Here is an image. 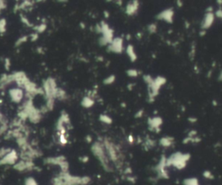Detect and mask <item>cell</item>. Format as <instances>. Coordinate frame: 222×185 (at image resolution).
<instances>
[{
  "label": "cell",
  "instance_id": "4",
  "mask_svg": "<svg viewBox=\"0 0 222 185\" xmlns=\"http://www.w3.org/2000/svg\"><path fill=\"white\" fill-rule=\"evenodd\" d=\"M214 21V13L213 12H207V14L205 15L204 20L202 22L201 28L204 29H208L209 27L213 24Z\"/></svg>",
  "mask_w": 222,
  "mask_h": 185
},
{
  "label": "cell",
  "instance_id": "3",
  "mask_svg": "<svg viewBox=\"0 0 222 185\" xmlns=\"http://www.w3.org/2000/svg\"><path fill=\"white\" fill-rule=\"evenodd\" d=\"M173 17H174V10L172 9H168L162 10L157 17L158 19L166 21L167 23H172L173 22Z\"/></svg>",
  "mask_w": 222,
  "mask_h": 185
},
{
  "label": "cell",
  "instance_id": "5",
  "mask_svg": "<svg viewBox=\"0 0 222 185\" xmlns=\"http://www.w3.org/2000/svg\"><path fill=\"white\" fill-rule=\"evenodd\" d=\"M139 3L137 1H134L132 3H129L126 7V13L129 16L134 15L138 10Z\"/></svg>",
  "mask_w": 222,
  "mask_h": 185
},
{
  "label": "cell",
  "instance_id": "10",
  "mask_svg": "<svg viewBox=\"0 0 222 185\" xmlns=\"http://www.w3.org/2000/svg\"><path fill=\"white\" fill-rule=\"evenodd\" d=\"M25 185H37L36 180L32 177H28L27 179L25 180Z\"/></svg>",
  "mask_w": 222,
  "mask_h": 185
},
{
  "label": "cell",
  "instance_id": "7",
  "mask_svg": "<svg viewBox=\"0 0 222 185\" xmlns=\"http://www.w3.org/2000/svg\"><path fill=\"white\" fill-rule=\"evenodd\" d=\"M11 97L14 101H19L22 98V92L19 89H14L11 92Z\"/></svg>",
  "mask_w": 222,
  "mask_h": 185
},
{
  "label": "cell",
  "instance_id": "8",
  "mask_svg": "<svg viewBox=\"0 0 222 185\" xmlns=\"http://www.w3.org/2000/svg\"><path fill=\"white\" fill-rule=\"evenodd\" d=\"M93 104H94V101H93L90 98H89V97H85V98L83 99V105L85 106V107H89V106H92Z\"/></svg>",
  "mask_w": 222,
  "mask_h": 185
},
{
  "label": "cell",
  "instance_id": "15",
  "mask_svg": "<svg viewBox=\"0 0 222 185\" xmlns=\"http://www.w3.org/2000/svg\"><path fill=\"white\" fill-rule=\"evenodd\" d=\"M220 79H221L222 80V72H221V75H220Z\"/></svg>",
  "mask_w": 222,
  "mask_h": 185
},
{
  "label": "cell",
  "instance_id": "2",
  "mask_svg": "<svg viewBox=\"0 0 222 185\" xmlns=\"http://www.w3.org/2000/svg\"><path fill=\"white\" fill-rule=\"evenodd\" d=\"M110 50L112 52L120 53L122 51V38H114L110 45Z\"/></svg>",
  "mask_w": 222,
  "mask_h": 185
},
{
  "label": "cell",
  "instance_id": "14",
  "mask_svg": "<svg viewBox=\"0 0 222 185\" xmlns=\"http://www.w3.org/2000/svg\"><path fill=\"white\" fill-rule=\"evenodd\" d=\"M148 29H149V30H150V31L154 32V31L155 30V29H156V28H155V25H150V26L148 27Z\"/></svg>",
  "mask_w": 222,
  "mask_h": 185
},
{
  "label": "cell",
  "instance_id": "9",
  "mask_svg": "<svg viewBox=\"0 0 222 185\" xmlns=\"http://www.w3.org/2000/svg\"><path fill=\"white\" fill-rule=\"evenodd\" d=\"M100 119H101L103 122L106 123V124H111V123H112V119H111L109 116H107V115H102V116L100 117Z\"/></svg>",
  "mask_w": 222,
  "mask_h": 185
},
{
  "label": "cell",
  "instance_id": "11",
  "mask_svg": "<svg viewBox=\"0 0 222 185\" xmlns=\"http://www.w3.org/2000/svg\"><path fill=\"white\" fill-rule=\"evenodd\" d=\"M127 74H128V75L130 76V77H136V76L138 75V72H137V70H136V69H129V70L127 72Z\"/></svg>",
  "mask_w": 222,
  "mask_h": 185
},
{
  "label": "cell",
  "instance_id": "12",
  "mask_svg": "<svg viewBox=\"0 0 222 185\" xmlns=\"http://www.w3.org/2000/svg\"><path fill=\"white\" fill-rule=\"evenodd\" d=\"M115 80V75H111L110 77H108L107 79L104 80V83L105 84H112Z\"/></svg>",
  "mask_w": 222,
  "mask_h": 185
},
{
  "label": "cell",
  "instance_id": "6",
  "mask_svg": "<svg viewBox=\"0 0 222 185\" xmlns=\"http://www.w3.org/2000/svg\"><path fill=\"white\" fill-rule=\"evenodd\" d=\"M127 54H128L129 57L130 58V60H131L132 61H135L136 60L137 56H136V52H135V50H134L133 46L130 45V46L128 47V49H127Z\"/></svg>",
  "mask_w": 222,
  "mask_h": 185
},
{
  "label": "cell",
  "instance_id": "1",
  "mask_svg": "<svg viewBox=\"0 0 222 185\" xmlns=\"http://www.w3.org/2000/svg\"><path fill=\"white\" fill-rule=\"evenodd\" d=\"M18 161V154L14 150H11L0 160V164H15Z\"/></svg>",
  "mask_w": 222,
  "mask_h": 185
},
{
  "label": "cell",
  "instance_id": "13",
  "mask_svg": "<svg viewBox=\"0 0 222 185\" xmlns=\"http://www.w3.org/2000/svg\"><path fill=\"white\" fill-rule=\"evenodd\" d=\"M5 29V21L4 20H1L0 21V31H4Z\"/></svg>",
  "mask_w": 222,
  "mask_h": 185
}]
</instances>
